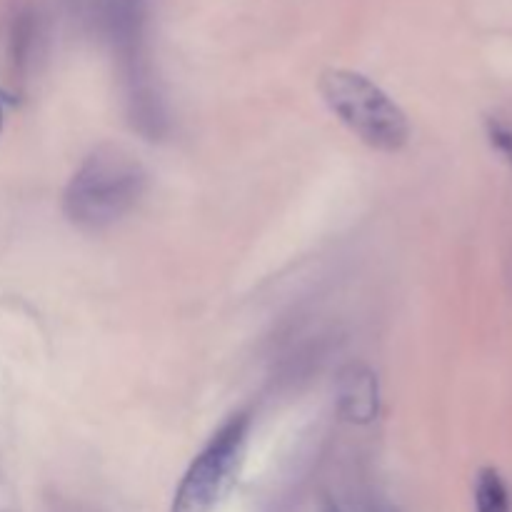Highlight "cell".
I'll list each match as a JSON object with an SVG mask.
<instances>
[{"label": "cell", "mask_w": 512, "mask_h": 512, "mask_svg": "<svg viewBox=\"0 0 512 512\" xmlns=\"http://www.w3.org/2000/svg\"><path fill=\"white\" fill-rule=\"evenodd\" d=\"M148 190L143 163L128 150L103 145L80 163L63 193V213L83 230H103L133 213Z\"/></svg>", "instance_id": "cell-1"}, {"label": "cell", "mask_w": 512, "mask_h": 512, "mask_svg": "<svg viewBox=\"0 0 512 512\" xmlns=\"http://www.w3.org/2000/svg\"><path fill=\"white\" fill-rule=\"evenodd\" d=\"M330 113L368 148L398 153L410 140L405 110L380 85L355 70L330 68L318 80Z\"/></svg>", "instance_id": "cell-2"}, {"label": "cell", "mask_w": 512, "mask_h": 512, "mask_svg": "<svg viewBox=\"0 0 512 512\" xmlns=\"http://www.w3.org/2000/svg\"><path fill=\"white\" fill-rule=\"evenodd\" d=\"M250 418L248 413L230 415L175 488L170 512H213L228 498L245 463Z\"/></svg>", "instance_id": "cell-3"}, {"label": "cell", "mask_w": 512, "mask_h": 512, "mask_svg": "<svg viewBox=\"0 0 512 512\" xmlns=\"http://www.w3.org/2000/svg\"><path fill=\"white\" fill-rule=\"evenodd\" d=\"M73 5L93 20L95 28L123 53L128 63L138 60L145 0H73Z\"/></svg>", "instance_id": "cell-4"}, {"label": "cell", "mask_w": 512, "mask_h": 512, "mask_svg": "<svg viewBox=\"0 0 512 512\" xmlns=\"http://www.w3.org/2000/svg\"><path fill=\"white\" fill-rule=\"evenodd\" d=\"M338 410L348 423L368 425L378 415V378L370 368L350 363L338 375Z\"/></svg>", "instance_id": "cell-5"}, {"label": "cell", "mask_w": 512, "mask_h": 512, "mask_svg": "<svg viewBox=\"0 0 512 512\" xmlns=\"http://www.w3.org/2000/svg\"><path fill=\"white\" fill-rule=\"evenodd\" d=\"M475 508L478 512H510V495L498 470H480L475 485Z\"/></svg>", "instance_id": "cell-6"}, {"label": "cell", "mask_w": 512, "mask_h": 512, "mask_svg": "<svg viewBox=\"0 0 512 512\" xmlns=\"http://www.w3.org/2000/svg\"><path fill=\"white\" fill-rule=\"evenodd\" d=\"M488 135H490V143H493L495 148H498L500 153H503L505 158H508L512 163V130L505 128V125L493 123V120H490Z\"/></svg>", "instance_id": "cell-7"}, {"label": "cell", "mask_w": 512, "mask_h": 512, "mask_svg": "<svg viewBox=\"0 0 512 512\" xmlns=\"http://www.w3.org/2000/svg\"><path fill=\"white\" fill-rule=\"evenodd\" d=\"M323 512H340V508L338 505L333 503V500H328V503H325V508H323Z\"/></svg>", "instance_id": "cell-8"}, {"label": "cell", "mask_w": 512, "mask_h": 512, "mask_svg": "<svg viewBox=\"0 0 512 512\" xmlns=\"http://www.w3.org/2000/svg\"><path fill=\"white\" fill-rule=\"evenodd\" d=\"M0 130H3V105H0Z\"/></svg>", "instance_id": "cell-9"}]
</instances>
